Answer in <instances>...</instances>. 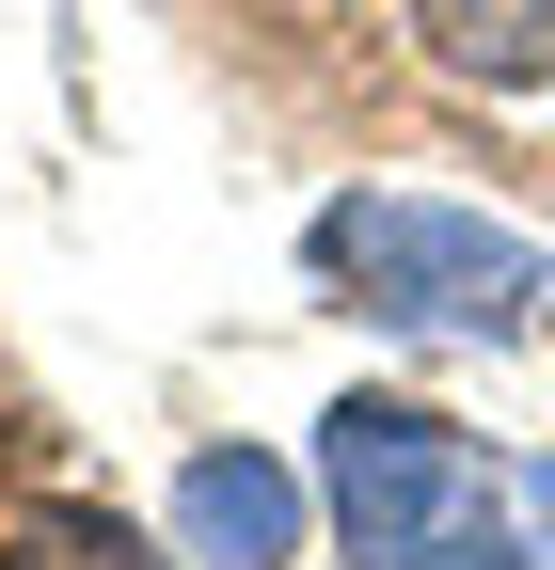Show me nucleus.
Here are the masks:
<instances>
[{
  "instance_id": "nucleus-4",
  "label": "nucleus",
  "mask_w": 555,
  "mask_h": 570,
  "mask_svg": "<svg viewBox=\"0 0 555 570\" xmlns=\"http://www.w3.org/2000/svg\"><path fill=\"white\" fill-rule=\"evenodd\" d=\"M397 17H412V48L445 80H493V96L555 80V0H397Z\"/></svg>"
},
{
  "instance_id": "nucleus-2",
  "label": "nucleus",
  "mask_w": 555,
  "mask_h": 570,
  "mask_svg": "<svg viewBox=\"0 0 555 570\" xmlns=\"http://www.w3.org/2000/svg\"><path fill=\"white\" fill-rule=\"evenodd\" d=\"M302 254H318V285H350L381 333H445V348L555 333V254L508 238L493 206H445V190H333Z\"/></svg>"
},
{
  "instance_id": "nucleus-3",
  "label": "nucleus",
  "mask_w": 555,
  "mask_h": 570,
  "mask_svg": "<svg viewBox=\"0 0 555 570\" xmlns=\"http://www.w3.org/2000/svg\"><path fill=\"white\" fill-rule=\"evenodd\" d=\"M175 539H191V570H286L302 554V475L254 460V444H206L175 475Z\"/></svg>"
},
{
  "instance_id": "nucleus-5",
  "label": "nucleus",
  "mask_w": 555,
  "mask_h": 570,
  "mask_svg": "<svg viewBox=\"0 0 555 570\" xmlns=\"http://www.w3.org/2000/svg\"><path fill=\"white\" fill-rule=\"evenodd\" d=\"M0 570H159L111 508H0Z\"/></svg>"
},
{
  "instance_id": "nucleus-1",
  "label": "nucleus",
  "mask_w": 555,
  "mask_h": 570,
  "mask_svg": "<svg viewBox=\"0 0 555 570\" xmlns=\"http://www.w3.org/2000/svg\"><path fill=\"white\" fill-rule=\"evenodd\" d=\"M318 491H333L350 570H539L508 460L476 428L412 412V396H333L318 412Z\"/></svg>"
},
{
  "instance_id": "nucleus-6",
  "label": "nucleus",
  "mask_w": 555,
  "mask_h": 570,
  "mask_svg": "<svg viewBox=\"0 0 555 570\" xmlns=\"http://www.w3.org/2000/svg\"><path fill=\"white\" fill-rule=\"evenodd\" d=\"M508 491H524V539H539V570H555V460H508Z\"/></svg>"
}]
</instances>
